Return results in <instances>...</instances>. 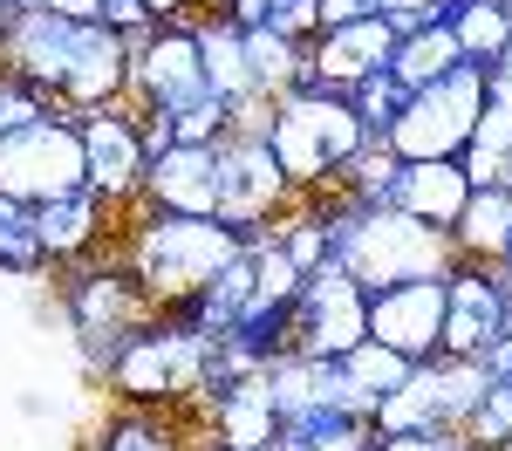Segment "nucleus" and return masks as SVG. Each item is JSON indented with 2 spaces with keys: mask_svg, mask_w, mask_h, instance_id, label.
<instances>
[{
  "mask_svg": "<svg viewBox=\"0 0 512 451\" xmlns=\"http://www.w3.org/2000/svg\"><path fill=\"white\" fill-rule=\"evenodd\" d=\"M117 260L130 267V281L151 294V308H185L205 294V281H219V267L246 253V233L226 219H178V212H151L130 205L117 226Z\"/></svg>",
  "mask_w": 512,
  "mask_h": 451,
  "instance_id": "nucleus-1",
  "label": "nucleus"
},
{
  "mask_svg": "<svg viewBox=\"0 0 512 451\" xmlns=\"http://www.w3.org/2000/svg\"><path fill=\"white\" fill-rule=\"evenodd\" d=\"M321 205H328V260L362 294L444 274L458 260L444 226H424V219H410L396 205H362V199H342V192H321Z\"/></svg>",
  "mask_w": 512,
  "mask_h": 451,
  "instance_id": "nucleus-2",
  "label": "nucleus"
},
{
  "mask_svg": "<svg viewBox=\"0 0 512 451\" xmlns=\"http://www.w3.org/2000/svg\"><path fill=\"white\" fill-rule=\"evenodd\" d=\"M48 281H55V315L69 322V342H76L82 376L103 383L110 363H117V349L158 315L151 294L130 281V267L117 260V246L82 253V260H69V267H55Z\"/></svg>",
  "mask_w": 512,
  "mask_h": 451,
  "instance_id": "nucleus-3",
  "label": "nucleus"
},
{
  "mask_svg": "<svg viewBox=\"0 0 512 451\" xmlns=\"http://www.w3.org/2000/svg\"><path fill=\"white\" fill-rule=\"evenodd\" d=\"M205 363H212V335H198L178 308H164L117 349L103 390H110V404L198 410L205 404Z\"/></svg>",
  "mask_w": 512,
  "mask_h": 451,
  "instance_id": "nucleus-4",
  "label": "nucleus"
},
{
  "mask_svg": "<svg viewBox=\"0 0 512 451\" xmlns=\"http://www.w3.org/2000/svg\"><path fill=\"white\" fill-rule=\"evenodd\" d=\"M369 144V130L355 123L349 96L342 89H321V82H301L274 96V130H267V151L287 171L294 192H328L335 171Z\"/></svg>",
  "mask_w": 512,
  "mask_h": 451,
  "instance_id": "nucleus-5",
  "label": "nucleus"
},
{
  "mask_svg": "<svg viewBox=\"0 0 512 451\" xmlns=\"http://www.w3.org/2000/svg\"><path fill=\"white\" fill-rule=\"evenodd\" d=\"M478 110H485V69L478 62H458L444 82H424V89H410V103H403V117L390 123V144L403 164H424V158H458L465 151V137H472Z\"/></svg>",
  "mask_w": 512,
  "mask_h": 451,
  "instance_id": "nucleus-6",
  "label": "nucleus"
},
{
  "mask_svg": "<svg viewBox=\"0 0 512 451\" xmlns=\"http://www.w3.org/2000/svg\"><path fill=\"white\" fill-rule=\"evenodd\" d=\"M82 185H89V171H82V130H76V117L48 110V117H35L28 130L0 137V199L48 205V199L82 192Z\"/></svg>",
  "mask_w": 512,
  "mask_h": 451,
  "instance_id": "nucleus-7",
  "label": "nucleus"
},
{
  "mask_svg": "<svg viewBox=\"0 0 512 451\" xmlns=\"http://www.w3.org/2000/svg\"><path fill=\"white\" fill-rule=\"evenodd\" d=\"M355 342H369V294L335 260H321L315 274L301 281L294 308H287V349L315 356V363H335V356H349Z\"/></svg>",
  "mask_w": 512,
  "mask_h": 451,
  "instance_id": "nucleus-8",
  "label": "nucleus"
},
{
  "mask_svg": "<svg viewBox=\"0 0 512 451\" xmlns=\"http://www.w3.org/2000/svg\"><path fill=\"white\" fill-rule=\"evenodd\" d=\"M205 96V62H198L192 21H158L151 35L130 41V110L137 117H171Z\"/></svg>",
  "mask_w": 512,
  "mask_h": 451,
  "instance_id": "nucleus-9",
  "label": "nucleus"
},
{
  "mask_svg": "<svg viewBox=\"0 0 512 451\" xmlns=\"http://www.w3.org/2000/svg\"><path fill=\"white\" fill-rule=\"evenodd\" d=\"M82 130V171H89V192L110 205V212H130L137 192H144V171H151V144H144V123L130 103H110V110H89L76 117Z\"/></svg>",
  "mask_w": 512,
  "mask_h": 451,
  "instance_id": "nucleus-10",
  "label": "nucleus"
},
{
  "mask_svg": "<svg viewBox=\"0 0 512 451\" xmlns=\"http://www.w3.org/2000/svg\"><path fill=\"white\" fill-rule=\"evenodd\" d=\"M301 199L287 185V171L274 164L267 137H226L219 144V219L253 233V226H274L287 205Z\"/></svg>",
  "mask_w": 512,
  "mask_h": 451,
  "instance_id": "nucleus-11",
  "label": "nucleus"
},
{
  "mask_svg": "<svg viewBox=\"0 0 512 451\" xmlns=\"http://www.w3.org/2000/svg\"><path fill=\"white\" fill-rule=\"evenodd\" d=\"M110 103H130V35L103 28V21H82L69 69L55 82V110L89 117V110H110Z\"/></svg>",
  "mask_w": 512,
  "mask_h": 451,
  "instance_id": "nucleus-12",
  "label": "nucleus"
},
{
  "mask_svg": "<svg viewBox=\"0 0 512 451\" xmlns=\"http://www.w3.org/2000/svg\"><path fill=\"white\" fill-rule=\"evenodd\" d=\"M437 335H444V274L396 281L369 294V342L396 349L403 363H431Z\"/></svg>",
  "mask_w": 512,
  "mask_h": 451,
  "instance_id": "nucleus-13",
  "label": "nucleus"
},
{
  "mask_svg": "<svg viewBox=\"0 0 512 451\" xmlns=\"http://www.w3.org/2000/svg\"><path fill=\"white\" fill-rule=\"evenodd\" d=\"M506 322L512 315H506V301H499L492 267L451 260L444 267V335H437V356H485Z\"/></svg>",
  "mask_w": 512,
  "mask_h": 451,
  "instance_id": "nucleus-14",
  "label": "nucleus"
},
{
  "mask_svg": "<svg viewBox=\"0 0 512 451\" xmlns=\"http://www.w3.org/2000/svg\"><path fill=\"white\" fill-rule=\"evenodd\" d=\"M137 205L178 219H219V144H164L151 151Z\"/></svg>",
  "mask_w": 512,
  "mask_h": 451,
  "instance_id": "nucleus-15",
  "label": "nucleus"
},
{
  "mask_svg": "<svg viewBox=\"0 0 512 451\" xmlns=\"http://www.w3.org/2000/svg\"><path fill=\"white\" fill-rule=\"evenodd\" d=\"M396 55V28L383 14H369V21H349V28H321L308 41V69H315L321 89H362L369 76H383Z\"/></svg>",
  "mask_w": 512,
  "mask_h": 451,
  "instance_id": "nucleus-16",
  "label": "nucleus"
},
{
  "mask_svg": "<svg viewBox=\"0 0 512 451\" xmlns=\"http://www.w3.org/2000/svg\"><path fill=\"white\" fill-rule=\"evenodd\" d=\"M198 424H205L212 445H226V451H274L280 410H274V390H267V369H253V376H239L226 390H212V397L198 404Z\"/></svg>",
  "mask_w": 512,
  "mask_h": 451,
  "instance_id": "nucleus-17",
  "label": "nucleus"
},
{
  "mask_svg": "<svg viewBox=\"0 0 512 451\" xmlns=\"http://www.w3.org/2000/svg\"><path fill=\"white\" fill-rule=\"evenodd\" d=\"M76 28L82 21H62V14H48V7L14 14V21L0 28V69L55 96V82L69 69V48H76Z\"/></svg>",
  "mask_w": 512,
  "mask_h": 451,
  "instance_id": "nucleus-18",
  "label": "nucleus"
},
{
  "mask_svg": "<svg viewBox=\"0 0 512 451\" xmlns=\"http://www.w3.org/2000/svg\"><path fill=\"white\" fill-rule=\"evenodd\" d=\"M117 226H123V212H110L89 185L69 192V199L35 205V233H41L48 267H69V260H82V253H103V246L117 240Z\"/></svg>",
  "mask_w": 512,
  "mask_h": 451,
  "instance_id": "nucleus-19",
  "label": "nucleus"
},
{
  "mask_svg": "<svg viewBox=\"0 0 512 451\" xmlns=\"http://www.w3.org/2000/svg\"><path fill=\"white\" fill-rule=\"evenodd\" d=\"M205 424L198 410H144V404H110V417L89 431L82 451H198Z\"/></svg>",
  "mask_w": 512,
  "mask_h": 451,
  "instance_id": "nucleus-20",
  "label": "nucleus"
},
{
  "mask_svg": "<svg viewBox=\"0 0 512 451\" xmlns=\"http://www.w3.org/2000/svg\"><path fill=\"white\" fill-rule=\"evenodd\" d=\"M192 35H198V62H205V89H212V96H226V103L267 96L260 76H253V55H246V28H239L226 7H205V0H198Z\"/></svg>",
  "mask_w": 512,
  "mask_h": 451,
  "instance_id": "nucleus-21",
  "label": "nucleus"
},
{
  "mask_svg": "<svg viewBox=\"0 0 512 451\" xmlns=\"http://www.w3.org/2000/svg\"><path fill=\"white\" fill-rule=\"evenodd\" d=\"M472 199V178H465V164L458 158H424V164H396V185L390 199L396 212H410V219H424V226H458V212Z\"/></svg>",
  "mask_w": 512,
  "mask_h": 451,
  "instance_id": "nucleus-22",
  "label": "nucleus"
},
{
  "mask_svg": "<svg viewBox=\"0 0 512 451\" xmlns=\"http://www.w3.org/2000/svg\"><path fill=\"white\" fill-rule=\"evenodd\" d=\"M451 253L472 267H506L512 260V192L506 185H472V199L451 226Z\"/></svg>",
  "mask_w": 512,
  "mask_h": 451,
  "instance_id": "nucleus-23",
  "label": "nucleus"
},
{
  "mask_svg": "<svg viewBox=\"0 0 512 451\" xmlns=\"http://www.w3.org/2000/svg\"><path fill=\"white\" fill-rule=\"evenodd\" d=\"M431 376V397H437V424L444 431H465V417L485 404V390H492V369L485 356H431L424 363Z\"/></svg>",
  "mask_w": 512,
  "mask_h": 451,
  "instance_id": "nucleus-24",
  "label": "nucleus"
},
{
  "mask_svg": "<svg viewBox=\"0 0 512 451\" xmlns=\"http://www.w3.org/2000/svg\"><path fill=\"white\" fill-rule=\"evenodd\" d=\"M458 62H465V55H458L451 28H444V21H417V28H403V35H396L390 76L403 82V89H424V82H444Z\"/></svg>",
  "mask_w": 512,
  "mask_h": 451,
  "instance_id": "nucleus-25",
  "label": "nucleus"
},
{
  "mask_svg": "<svg viewBox=\"0 0 512 451\" xmlns=\"http://www.w3.org/2000/svg\"><path fill=\"white\" fill-rule=\"evenodd\" d=\"M335 369H342V383H349V404H355V417H369V410L390 397L396 383L410 376L417 363H403L396 349H383V342H355L349 356H335Z\"/></svg>",
  "mask_w": 512,
  "mask_h": 451,
  "instance_id": "nucleus-26",
  "label": "nucleus"
},
{
  "mask_svg": "<svg viewBox=\"0 0 512 451\" xmlns=\"http://www.w3.org/2000/svg\"><path fill=\"white\" fill-rule=\"evenodd\" d=\"M444 28H451V41H458L465 62L492 69V62L506 55V41H512V14L492 7V0H451V7H444Z\"/></svg>",
  "mask_w": 512,
  "mask_h": 451,
  "instance_id": "nucleus-27",
  "label": "nucleus"
},
{
  "mask_svg": "<svg viewBox=\"0 0 512 451\" xmlns=\"http://www.w3.org/2000/svg\"><path fill=\"white\" fill-rule=\"evenodd\" d=\"M369 424H376V438H410V431H444L437 424V397H431V376H424V363L410 369L403 383H396L383 404L369 410Z\"/></svg>",
  "mask_w": 512,
  "mask_h": 451,
  "instance_id": "nucleus-28",
  "label": "nucleus"
},
{
  "mask_svg": "<svg viewBox=\"0 0 512 451\" xmlns=\"http://www.w3.org/2000/svg\"><path fill=\"white\" fill-rule=\"evenodd\" d=\"M48 253L35 233V205L0 199V281H48Z\"/></svg>",
  "mask_w": 512,
  "mask_h": 451,
  "instance_id": "nucleus-29",
  "label": "nucleus"
},
{
  "mask_svg": "<svg viewBox=\"0 0 512 451\" xmlns=\"http://www.w3.org/2000/svg\"><path fill=\"white\" fill-rule=\"evenodd\" d=\"M246 55H253V76H260V89H267V96H287V89L315 82V69H308V41H294V35L246 28Z\"/></svg>",
  "mask_w": 512,
  "mask_h": 451,
  "instance_id": "nucleus-30",
  "label": "nucleus"
},
{
  "mask_svg": "<svg viewBox=\"0 0 512 451\" xmlns=\"http://www.w3.org/2000/svg\"><path fill=\"white\" fill-rule=\"evenodd\" d=\"M396 164H403V158H396L390 144H383V137H369V144L335 171V185H328V192L362 199V205H383V199H390V185H396Z\"/></svg>",
  "mask_w": 512,
  "mask_h": 451,
  "instance_id": "nucleus-31",
  "label": "nucleus"
},
{
  "mask_svg": "<svg viewBox=\"0 0 512 451\" xmlns=\"http://www.w3.org/2000/svg\"><path fill=\"white\" fill-rule=\"evenodd\" d=\"M239 28H267V35L315 41V0H226Z\"/></svg>",
  "mask_w": 512,
  "mask_h": 451,
  "instance_id": "nucleus-32",
  "label": "nucleus"
},
{
  "mask_svg": "<svg viewBox=\"0 0 512 451\" xmlns=\"http://www.w3.org/2000/svg\"><path fill=\"white\" fill-rule=\"evenodd\" d=\"M403 103H410V89L383 69V76H369L362 89H349V110H355V123L369 130V137H390V123L403 117Z\"/></svg>",
  "mask_w": 512,
  "mask_h": 451,
  "instance_id": "nucleus-33",
  "label": "nucleus"
},
{
  "mask_svg": "<svg viewBox=\"0 0 512 451\" xmlns=\"http://www.w3.org/2000/svg\"><path fill=\"white\" fill-rule=\"evenodd\" d=\"M226 117H233V103L205 89L198 103L171 110V117H164V130H171V144H226Z\"/></svg>",
  "mask_w": 512,
  "mask_h": 451,
  "instance_id": "nucleus-34",
  "label": "nucleus"
},
{
  "mask_svg": "<svg viewBox=\"0 0 512 451\" xmlns=\"http://www.w3.org/2000/svg\"><path fill=\"white\" fill-rule=\"evenodd\" d=\"M48 110H55V96H48V89H35V82H21V76H7V69H0V137L28 130V123L48 117Z\"/></svg>",
  "mask_w": 512,
  "mask_h": 451,
  "instance_id": "nucleus-35",
  "label": "nucleus"
},
{
  "mask_svg": "<svg viewBox=\"0 0 512 451\" xmlns=\"http://www.w3.org/2000/svg\"><path fill=\"white\" fill-rule=\"evenodd\" d=\"M267 130H274V96H246V103H233L226 137H267Z\"/></svg>",
  "mask_w": 512,
  "mask_h": 451,
  "instance_id": "nucleus-36",
  "label": "nucleus"
},
{
  "mask_svg": "<svg viewBox=\"0 0 512 451\" xmlns=\"http://www.w3.org/2000/svg\"><path fill=\"white\" fill-rule=\"evenodd\" d=\"M444 7H451V0H376V14L390 21L396 35L417 28V21H444Z\"/></svg>",
  "mask_w": 512,
  "mask_h": 451,
  "instance_id": "nucleus-37",
  "label": "nucleus"
},
{
  "mask_svg": "<svg viewBox=\"0 0 512 451\" xmlns=\"http://www.w3.org/2000/svg\"><path fill=\"white\" fill-rule=\"evenodd\" d=\"M376 0H315V35L321 28H349V21H369Z\"/></svg>",
  "mask_w": 512,
  "mask_h": 451,
  "instance_id": "nucleus-38",
  "label": "nucleus"
},
{
  "mask_svg": "<svg viewBox=\"0 0 512 451\" xmlns=\"http://www.w3.org/2000/svg\"><path fill=\"white\" fill-rule=\"evenodd\" d=\"M458 431H410V438H376L369 451H458Z\"/></svg>",
  "mask_w": 512,
  "mask_h": 451,
  "instance_id": "nucleus-39",
  "label": "nucleus"
},
{
  "mask_svg": "<svg viewBox=\"0 0 512 451\" xmlns=\"http://www.w3.org/2000/svg\"><path fill=\"white\" fill-rule=\"evenodd\" d=\"M41 7L62 21H103V0H41Z\"/></svg>",
  "mask_w": 512,
  "mask_h": 451,
  "instance_id": "nucleus-40",
  "label": "nucleus"
},
{
  "mask_svg": "<svg viewBox=\"0 0 512 451\" xmlns=\"http://www.w3.org/2000/svg\"><path fill=\"white\" fill-rule=\"evenodd\" d=\"M137 7H144L151 21H192L198 14V0H137Z\"/></svg>",
  "mask_w": 512,
  "mask_h": 451,
  "instance_id": "nucleus-41",
  "label": "nucleus"
},
{
  "mask_svg": "<svg viewBox=\"0 0 512 451\" xmlns=\"http://www.w3.org/2000/svg\"><path fill=\"white\" fill-rule=\"evenodd\" d=\"M492 281H499V301H506V315H512V260H506V267H492Z\"/></svg>",
  "mask_w": 512,
  "mask_h": 451,
  "instance_id": "nucleus-42",
  "label": "nucleus"
},
{
  "mask_svg": "<svg viewBox=\"0 0 512 451\" xmlns=\"http://www.w3.org/2000/svg\"><path fill=\"white\" fill-rule=\"evenodd\" d=\"M492 69H512V41H506V55H499V62H492Z\"/></svg>",
  "mask_w": 512,
  "mask_h": 451,
  "instance_id": "nucleus-43",
  "label": "nucleus"
},
{
  "mask_svg": "<svg viewBox=\"0 0 512 451\" xmlns=\"http://www.w3.org/2000/svg\"><path fill=\"white\" fill-rule=\"evenodd\" d=\"M198 451H226V445H212V438H198Z\"/></svg>",
  "mask_w": 512,
  "mask_h": 451,
  "instance_id": "nucleus-44",
  "label": "nucleus"
},
{
  "mask_svg": "<svg viewBox=\"0 0 512 451\" xmlns=\"http://www.w3.org/2000/svg\"><path fill=\"white\" fill-rule=\"evenodd\" d=\"M458 451H492V445H472V438H465V445H458Z\"/></svg>",
  "mask_w": 512,
  "mask_h": 451,
  "instance_id": "nucleus-45",
  "label": "nucleus"
},
{
  "mask_svg": "<svg viewBox=\"0 0 512 451\" xmlns=\"http://www.w3.org/2000/svg\"><path fill=\"white\" fill-rule=\"evenodd\" d=\"M499 185H506V192H512V164H506V178H499Z\"/></svg>",
  "mask_w": 512,
  "mask_h": 451,
  "instance_id": "nucleus-46",
  "label": "nucleus"
},
{
  "mask_svg": "<svg viewBox=\"0 0 512 451\" xmlns=\"http://www.w3.org/2000/svg\"><path fill=\"white\" fill-rule=\"evenodd\" d=\"M492 7H506V14H512V0H492Z\"/></svg>",
  "mask_w": 512,
  "mask_h": 451,
  "instance_id": "nucleus-47",
  "label": "nucleus"
},
{
  "mask_svg": "<svg viewBox=\"0 0 512 451\" xmlns=\"http://www.w3.org/2000/svg\"><path fill=\"white\" fill-rule=\"evenodd\" d=\"M205 7H226V0H205Z\"/></svg>",
  "mask_w": 512,
  "mask_h": 451,
  "instance_id": "nucleus-48",
  "label": "nucleus"
},
{
  "mask_svg": "<svg viewBox=\"0 0 512 451\" xmlns=\"http://www.w3.org/2000/svg\"><path fill=\"white\" fill-rule=\"evenodd\" d=\"M0 28H7V14H0Z\"/></svg>",
  "mask_w": 512,
  "mask_h": 451,
  "instance_id": "nucleus-49",
  "label": "nucleus"
},
{
  "mask_svg": "<svg viewBox=\"0 0 512 451\" xmlns=\"http://www.w3.org/2000/svg\"><path fill=\"white\" fill-rule=\"evenodd\" d=\"M506 451H512V445H506Z\"/></svg>",
  "mask_w": 512,
  "mask_h": 451,
  "instance_id": "nucleus-50",
  "label": "nucleus"
}]
</instances>
